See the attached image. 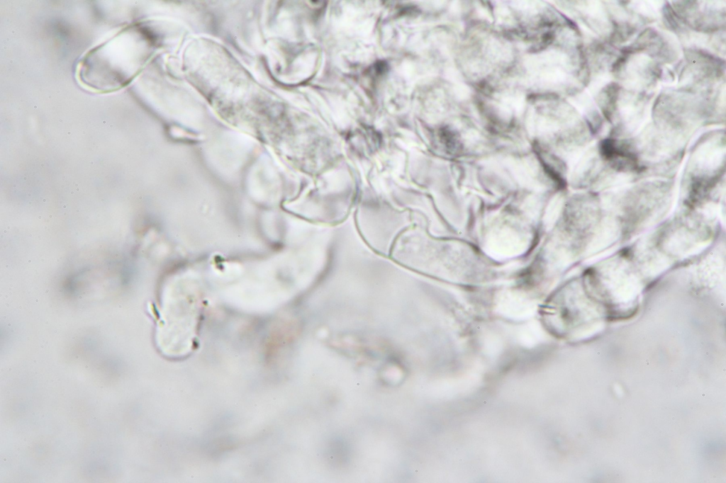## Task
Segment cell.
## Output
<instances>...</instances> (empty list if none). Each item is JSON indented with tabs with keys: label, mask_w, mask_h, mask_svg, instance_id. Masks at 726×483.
<instances>
[{
	"label": "cell",
	"mask_w": 726,
	"mask_h": 483,
	"mask_svg": "<svg viewBox=\"0 0 726 483\" xmlns=\"http://www.w3.org/2000/svg\"><path fill=\"white\" fill-rule=\"evenodd\" d=\"M133 29L121 33L101 47L94 50L84 62L88 84L99 89H114L133 77Z\"/></svg>",
	"instance_id": "obj_1"
}]
</instances>
